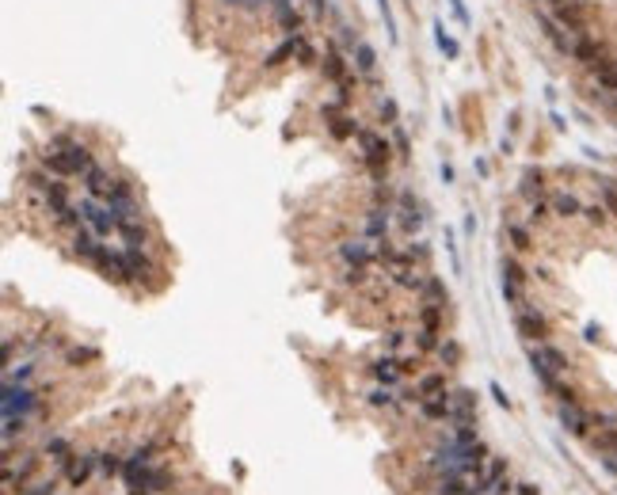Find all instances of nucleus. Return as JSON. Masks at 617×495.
Masks as SVG:
<instances>
[{"label": "nucleus", "mask_w": 617, "mask_h": 495, "mask_svg": "<svg viewBox=\"0 0 617 495\" xmlns=\"http://www.w3.org/2000/svg\"><path fill=\"white\" fill-rule=\"evenodd\" d=\"M38 164H42V168H46L50 175L76 179V175H84L88 168H92L95 157H92V149H88L84 141H76V137H69V134H58V137H50L46 149H42Z\"/></svg>", "instance_id": "f257e3e1"}, {"label": "nucleus", "mask_w": 617, "mask_h": 495, "mask_svg": "<svg viewBox=\"0 0 617 495\" xmlns=\"http://www.w3.org/2000/svg\"><path fill=\"white\" fill-rule=\"evenodd\" d=\"M76 210H81V217H84V225L92 229L95 236H111V233H118V214L111 210V202H103V198H81L76 202Z\"/></svg>", "instance_id": "f03ea898"}, {"label": "nucleus", "mask_w": 617, "mask_h": 495, "mask_svg": "<svg viewBox=\"0 0 617 495\" xmlns=\"http://www.w3.org/2000/svg\"><path fill=\"white\" fill-rule=\"evenodd\" d=\"M530 362H534V373L541 377V385L549 381V377H560V373H568V355L560 347H553L545 339V343H530Z\"/></svg>", "instance_id": "7ed1b4c3"}, {"label": "nucleus", "mask_w": 617, "mask_h": 495, "mask_svg": "<svg viewBox=\"0 0 617 495\" xmlns=\"http://www.w3.org/2000/svg\"><path fill=\"white\" fill-rule=\"evenodd\" d=\"M358 145H362V164L370 168L373 179H385V172H389V141H385L381 134H373V130H362L358 134Z\"/></svg>", "instance_id": "20e7f679"}, {"label": "nucleus", "mask_w": 617, "mask_h": 495, "mask_svg": "<svg viewBox=\"0 0 617 495\" xmlns=\"http://www.w3.org/2000/svg\"><path fill=\"white\" fill-rule=\"evenodd\" d=\"M514 328H519V335L526 339V343H545L549 339V321H545V313L534 309V305L514 309Z\"/></svg>", "instance_id": "39448f33"}, {"label": "nucleus", "mask_w": 617, "mask_h": 495, "mask_svg": "<svg viewBox=\"0 0 617 495\" xmlns=\"http://www.w3.org/2000/svg\"><path fill=\"white\" fill-rule=\"evenodd\" d=\"M95 472H99V454L84 449V454H73V457H69V465L61 469V476H65V484H69V488L81 491L84 484L95 476Z\"/></svg>", "instance_id": "423d86ee"}, {"label": "nucleus", "mask_w": 617, "mask_h": 495, "mask_svg": "<svg viewBox=\"0 0 617 495\" xmlns=\"http://www.w3.org/2000/svg\"><path fill=\"white\" fill-rule=\"evenodd\" d=\"M81 183H84V191L92 198H103V202H107V198L118 191V183H123V179H118L111 168H103V164H92V168L81 175Z\"/></svg>", "instance_id": "0eeeda50"}, {"label": "nucleus", "mask_w": 617, "mask_h": 495, "mask_svg": "<svg viewBox=\"0 0 617 495\" xmlns=\"http://www.w3.org/2000/svg\"><path fill=\"white\" fill-rule=\"evenodd\" d=\"M123 271H126V282L138 286V282H149V274H157V263L149 259L145 248H123Z\"/></svg>", "instance_id": "6e6552de"}, {"label": "nucleus", "mask_w": 617, "mask_h": 495, "mask_svg": "<svg viewBox=\"0 0 617 495\" xmlns=\"http://www.w3.org/2000/svg\"><path fill=\"white\" fill-rule=\"evenodd\" d=\"M556 412H560V423H564L568 434L591 438V431H594V412H587L579 400H576V404H560Z\"/></svg>", "instance_id": "1a4fd4ad"}, {"label": "nucleus", "mask_w": 617, "mask_h": 495, "mask_svg": "<svg viewBox=\"0 0 617 495\" xmlns=\"http://www.w3.org/2000/svg\"><path fill=\"white\" fill-rule=\"evenodd\" d=\"M38 461H42V454H27L24 461H4V488L8 491H16V488H27V480L35 476V469H38Z\"/></svg>", "instance_id": "9d476101"}, {"label": "nucleus", "mask_w": 617, "mask_h": 495, "mask_svg": "<svg viewBox=\"0 0 617 495\" xmlns=\"http://www.w3.org/2000/svg\"><path fill=\"white\" fill-rule=\"evenodd\" d=\"M339 107H343V103H339V99H336V103H324V123H328V130H332V137L347 141V137L362 134L355 118H351V115H343V111H339Z\"/></svg>", "instance_id": "9b49d317"}, {"label": "nucleus", "mask_w": 617, "mask_h": 495, "mask_svg": "<svg viewBox=\"0 0 617 495\" xmlns=\"http://www.w3.org/2000/svg\"><path fill=\"white\" fill-rule=\"evenodd\" d=\"M450 423H477V392L472 389L450 392Z\"/></svg>", "instance_id": "f8f14e48"}, {"label": "nucleus", "mask_w": 617, "mask_h": 495, "mask_svg": "<svg viewBox=\"0 0 617 495\" xmlns=\"http://www.w3.org/2000/svg\"><path fill=\"white\" fill-rule=\"evenodd\" d=\"M339 259L343 267H373V240H343Z\"/></svg>", "instance_id": "ddd939ff"}, {"label": "nucleus", "mask_w": 617, "mask_h": 495, "mask_svg": "<svg viewBox=\"0 0 617 495\" xmlns=\"http://www.w3.org/2000/svg\"><path fill=\"white\" fill-rule=\"evenodd\" d=\"M396 222H400V229L408 236H415L423 229V214H420V202L412 198V191L400 194V206H396Z\"/></svg>", "instance_id": "4468645a"}, {"label": "nucleus", "mask_w": 617, "mask_h": 495, "mask_svg": "<svg viewBox=\"0 0 617 495\" xmlns=\"http://www.w3.org/2000/svg\"><path fill=\"white\" fill-rule=\"evenodd\" d=\"M366 240H389V229H393V210L389 206H373L366 214Z\"/></svg>", "instance_id": "2eb2a0df"}, {"label": "nucleus", "mask_w": 617, "mask_h": 495, "mask_svg": "<svg viewBox=\"0 0 617 495\" xmlns=\"http://www.w3.org/2000/svg\"><path fill=\"white\" fill-rule=\"evenodd\" d=\"M549 206H553V217H560V222H571V217H583V202L571 191H556L549 194Z\"/></svg>", "instance_id": "dca6fc26"}, {"label": "nucleus", "mask_w": 617, "mask_h": 495, "mask_svg": "<svg viewBox=\"0 0 617 495\" xmlns=\"http://www.w3.org/2000/svg\"><path fill=\"white\" fill-rule=\"evenodd\" d=\"M118 236H123V248H149V225L145 217H138V222H123L118 225Z\"/></svg>", "instance_id": "f3484780"}, {"label": "nucleus", "mask_w": 617, "mask_h": 495, "mask_svg": "<svg viewBox=\"0 0 617 495\" xmlns=\"http://www.w3.org/2000/svg\"><path fill=\"white\" fill-rule=\"evenodd\" d=\"M370 373H373V377H378V385H389V389H393V385L404 377V370H400V358H396V355H381V358H378V362H373V366H370Z\"/></svg>", "instance_id": "a211bd4d"}, {"label": "nucleus", "mask_w": 617, "mask_h": 495, "mask_svg": "<svg viewBox=\"0 0 617 495\" xmlns=\"http://www.w3.org/2000/svg\"><path fill=\"white\" fill-rule=\"evenodd\" d=\"M415 408H420V415H423V420H431V423H450V392L427 396V400H420Z\"/></svg>", "instance_id": "6ab92c4d"}, {"label": "nucleus", "mask_w": 617, "mask_h": 495, "mask_svg": "<svg viewBox=\"0 0 617 495\" xmlns=\"http://www.w3.org/2000/svg\"><path fill=\"white\" fill-rule=\"evenodd\" d=\"M507 476H511V465H507V457H499V454H492L488 457V465H484V488H488V495L495 491V488H499V484L507 480Z\"/></svg>", "instance_id": "aec40b11"}, {"label": "nucleus", "mask_w": 617, "mask_h": 495, "mask_svg": "<svg viewBox=\"0 0 617 495\" xmlns=\"http://www.w3.org/2000/svg\"><path fill=\"white\" fill-rule=\"evenodd\" d=\"M76 454V449H73V442H69V438H61V434H53V438H46V446H42V457H50L53 461V465H69V457Z\"/></svg>", "instance_id": "412c9836"}, {"label": "nucleus", "mask_w": 617, "mask_h": 495, "mask_svg": "<svg viewBox=\"0 0 617 495\" xmlns=\"http://www.w3.org/2000/svg\"><path fill=\"white\" fill-rule=\"evenodd\" d=\"M442 392H450L446 373H420V377H415V396H420V400H427V396H442Z\"/></svg>", "instance_id": "4be33fe9"}, {"label": "nucleus", "mask_w": 617, "mask_h": 495, "mask_svg": "<svg viewBox=\"0 0 617 495\" xmlns=\"http://www.w3.org/2000/svg\"><path fill=\"white\" fill-rule=\"evenodd\" d=\"M172 484H175V476H172L168 465H149V472H145V495H160V491H168Z\"/></svg>", "instance_id": "5701e85b"}, {"label": "nucleus", "mask_w": 617, "mask_h": 495, "mask_svg": "<svg viewBox=\"0 0 617 495\" xmlns=\"http://www.w3.org/2000/svg\"><path fill=\"white\" fill-rule=\"evenodd\" d=\"M519 191H522L526 202H537V198H545V175H541V168H526Z\"/></svg>", "instance_id": "b1692460"}, {"label": "nucleus", "mask_w": 617, "mask_h": 495, "mask_svg": "<svg viewBox=\"0 0 617 495\" xmlns=\"http://www.w3.org/2000/svg\"><path fill=\"white\" fill-rule=\"evenodd\" d=\"M274 16H279L282 31H290V35H301V12L294 8V0H274Z\"/></svg>", "instance_id": "393cba45"}, {"label": "nucleus", "mask_w": 617, "mask_h": 495, "mask_svg": "<svg viewBox=\"0 0 617 495\" xmlns=\"http://www.w3.org/2000/svg\"><path fill=\"white\" fill-rule=\"evenodd\" d=\"M420 305H442V309H446V305H450L446 282L431 274V278H427V286H423V293H420Z\"/></svg>", "instance_id": "a878e982"}, {"label": "nucleus", "mask_w": 617, "mask_h": 495, "mask_svg": "<svg viewBox=\"0 0 617 495\" xmlns=\"http://www.w3.org/2000/svg\"><path fill=\"white\" fill-rule=\"evenodd\" d=\"M442 305H420V332H435L442 335Z\"/></svg>", "instance_id": "bb28decb"}, {"label": "nucleus", "mask_w": 617, "mask_h": 495, "mask_svg": "<svg viewBox=\"0 0 617 495\" xmlns=\"http://www.w3.org/2000/svg\"><path fill=\"white\" fill-rule=\"evenodd\" d=\"M469 491V480L457 476V472H450V476H438L435 480V495H465Z\"/></svg>", "instance_id": "cd10ccee"}, {"label": "nucleus", "mask_w": 617, "mask_h": 495, "mask_svg": "<svg viewBox=\"0 0 617 495\" xmlns=\"http://www.w3.org/2000/svg\"><path fill=\"white\" fill-rule=\"evenodd\" d=\"M355 69L366 73V76H373V69H378V53H373L370 42H358L355 46Z\"/></svg>", "instance_id": "c85d7f7f"}, {"label": "nucleus", "mask_w": 617, "mask_h": 495, "mask_svg": "<svg viewBox=\"0 0 617 495\" xmlns=\"http://www.w3.org/2000/svg\"><path fill=\"white\" fill-rule=\"evenodd\" d=\"M123 465H126V457L111 454V449H103V454H99V476H103V480L123 476Z\"/></svg>", "instance_id": "c756f323"}, {"label": "nucleus", "mask_w": 617, "mask_h": 495, "mask_svg": "<svg viewBox=\"0 0 617 495\" xmlns=\"http://www.w3.org/2000/svg\"><path fill=\"white\" fill-rule=\"evenodd\" d=\"M507 236H511L514 251H530V248H534V240H530V229H526V225H519V222H507Z\"/></svg>", "instance_id": "7c9ffc66"}, {"label": "nucleus", "mask_w": 617, "mask_h": 495, "mask_svg": "<svg viewBox=\"0 0 617 495\" xmlns=\"http://www.w3.org/2000/svg\"><path fill=\"white\" fill-rule=\"evenodd\" d=\"M366 400H370V408H396V404H400L389 385H378V389H370V392H366Z\"/></svg>", "instance_id": "2f4dec72"}, {"label": "nucleus", "mask_w": 617, "mask_h": 495, "mask_svg": "<svg viewBox=\"0 0 617 495\" xmlns=\"http://www.w3.org/2000/svg\"><path fill=\"white\" fill-rule=\"evenodd\" d=\"M450 438H454L457 446H477L480 442V431H477V423H454Z\"/></svg>", "instance_id": "473e14b6"}, {"label": "nucleus", "mask_w": 617, "mask_h": 495, "mask_svg": "<svg viewBox=\"0 0 617 495\" xmlns=\"http://www.w3.org/2000/svg\"><path fill=\"white\" fill-rule=\"evenodd\" d=\"M290 58H297V42H294V35L286 38L279 50H271V53H267V65H271V69H279V65H286Z\"/></svg>", "instance_id": "72a5a7b5"}, {"label": "nucleus", "mask_w": 617, "mask_h": 495, "mask_svg": "<svg viewBox=\"0 0 617 495\" xmlns=\"http://www.w3.org/2000/svg\"><path fill=\"white\" fill-rule=\"evenodd\" d=\"M503 278H511V282H519V286H526V278H530V274L522 271V263L514 259V256H503Z\"/></svg>", "instance_id": "f704fd0d"}, {"label": "nucleus", "mask_w": 617, "mask_h": 495, "mask_svg": "<svg viewBox=\"0 0 617 495\" xmlns=\"http://www.w3.org/2000/svg\"><path fill=\"white\" fill-rule=\"evenodd\" d=\"M435 42H438V50H442L446 58H457V53H461V46L446 35V27H442V24H435Z\"/></svg>", "instance_id": "c9c22d12"}, {"label": "nucleus", "mask_w": 617, "mask_h": 495, "mask_svg": "<svg viewBox=\"0 0 617 495\" xmlns=\"http://www.w3.org/2000/svg\"><path fill=\"white\" fill-rule=\"evenodd\" d=\"M69 366H84V362H99V350L95 347H73L69 355H65Z\"/></svg>", "instance_id": "e433bc0d"}, {"label": "nucleus", "mask_w": 617, "mask_h": 495, "mask_svg": "<svg viewBox=\"0 0 617 495\" xmlns=\"http://www.w3.org/2000/svg\"><path fill=\"white\" fill-rule=\"evenodd\" d=\"M297 42V58L294 61H301V65H316V50H313V42H308L305 35H294Z\"/></svg>", "instance_id": "4c0bfd02"}, {"label": "nucleus", "mask_w": 617, "mask_h": 495, "mask_svg": "<svg viewBox=\"0 0 617 495\" xmlns=\"http://www.w3.org/2000/svg\"><path fill=\"white\" fill-rule=\"evenodd\" d=\"M549 214H553V206H549V198H537V202H530V222L534 225H541V222H549Z\"/></svg>", "instance_id": "58836bf2"}, {"label": "nucleus", "mask_w": 617, "mask_h": 495, "mask_svg": "<svg viewBox=\"0 0 617 495\" xmlns=\"http://www.w3.org/2000/svg\"><path fill=\"white\" fill-rule=\"evenodd\" d=\"M404 343H408V332H404V328H393V332L385 335V355H396Z\"/></svg>", "instance_id": "ea45409f"}, {"label": "nucleus", "mask_w": 617, "mask_h": 495, "mask_svg": "<svg viewBox=\"0 0 617 495\" xmlns=\"http://www.w3.org/2000/svg\"><path fill=\"white\" fill-rule=\"evenodd\" d=\"M583 217H587V225L602 229V225H606V217H610V210H606V206H583Z\"/></svg>", "instance_id": "a19ab883"}, {"label": "nucleus", "mask_w": 617, "mask_h": 495, "mask_svg": "<svg viewBox=\"0 0 617 495\" xmlns=\"http://www.w3.org/2000/svg\"><path fill=\"white\" fill-rule=\"evenodd\" d=\"M438 355H442L446 366H457V362H461V347L454 343V339H446V343H438Z\"/></svg>", "instance_id": "79ce46f5"}, {"label": "nucleus", "mask_w": 617, "mask_h": 495, "mask_svg": "<svg viewBox=\"0 0 617 495\" xmlns=\"http://www.w3.org/2000/svg\"><path fill=\"white\" fill-rule=\"evenodd\" d=\"M602 206L617 217V183H613V179H606V183H602Z\"/></svg>", "instance_id": "37998d69"}, {"label": "nucleus", "mask_w": 617, "mask_h": 495, "mask_svg": "<svg viewBox=\"0 0 617 495\" xmlns=\"http://www.w3.org/2000/svg\"><path fill=\"white\" fill-rule=\"evenodd\" d=\"M24 495H58V476H50V480H38V484H31V488H24Z\"/></svg>", "instance_id": "c03bdc74"}, {"label": "nucleus", "mask_w": 617, "mask_h": 495, "mask_svg": "<svg viewBox=\"0 0 617 495\" xmlns=\"http://www.w3.org/2000/svg\"><path fill=\"white\" fill-rule=\"evenodd\" d=\"M378 111H381V118H385V126H396V118H400V107H396L393 99H381Z\"/></svg>", "instance_id": "a18cd8bd"}, {"label": "nucleus", "mask_w": 617, "mask_h": 495, "mask_svg": "<svg viewBox=\"0 0 617 495\" xmlns=\"http://www.w3.org/2000/svg\"><path fill=\"white\" fill-rule=\"evenodd\" d=\"M511 495H541V488L537 484H530V480H514V491Z\"/></svg>", "instance_id": "49530a36"}, {"label": "nucleus", "mask_w": 617, "mask_h": 495, "mask_svg": "<svg viewBox=\"0 0 617 495\" xmlns=\"http://www.w3.org/2000/svg\"><path fill=\"white\" fill-rule=\"evenodd\" d=\"M400 370H404V373H415V370H420V350H415V355H400Z\"/></svg>", "instance_id": "de8ad7c7"}, {"label": "nucleus", "mask_w": 617, "mask_h": 495, "mask_svg": "<svg viewBox=\"0 0 617 495\" xmlns=\"http://www.w3.org/2000/svg\"><path fill=\"white\" fill-rule=\"evenodd\" d=\"M225 4H233V8H244V12H256V8H263L267 0H225Z\"/></svg>", "instance_id": "09e8293b"}, {"label": "nucleus", "mask_w": 617, "mask_h": 495, "mask_svg": "<svg viewBox=\"0 0 617 495\" xmlns=\"http://www.w3.org/2000/svg\"><path fill=\"white\" fill-rule=\"evenodd\" d=\"M393 141H396V149H400V157H408V134L400 126H393Z\"/></svg>", "instance_id": "8fccbe9b"}, {"label": "nucleus", "mask_w": 617, "mask_h": 495, "mask_svg": "<svg viewBox=\"0 0 617 495\" xmlns=\"http://www.w3.org/2000/svg\"><path fill=\"white\" fill-rule=\"evenodd\" d=\"M450 8H454V16L461 19V24H465L469 27V12H465V4H461V0H450Z\"/></svg>", "instance_id": "3c124183"}, {"label": "nucleus", "mask_w": 617, "mask_h": 495, "mask_svg": "<svg viewBox=\"0 0 617 495\" xmlns=\"http://www.w3.org/2000/svg\"><path fill=\"white\" fill-rule=\"evenodd\" d=\"M492 396H495V400H499V408H511V400H507V392L499 389V385H495L492 381Z\"/></svg>", "instance_id": "603ef678"}, {"label": "nucleus", "mask_w": 617, "mask_h": 495, "mask_svg": "<svg viewBox=\"0 0 617 495\" xmlns=\"http://www.w3.org/2000/svg\"><path fill=\"white\" fill-rule=\"evenodd\" d=\"M541 4H545V12H560V8L571 4V0H541Z\"/></svg>", "instance_id": "864d4df0"}, {"label": "nucleus", "mask_w": 617, "mask_h": 495, "mask_svg": "<svg viewBox=\"0 0 617 495\" xmlns=\"http://www.w3.org/2000/svg\"><path fill=\"white\" fill-rule=\"evenodd\" d=\"M308 4H313V12H316V16H324V12H328V0H308Z\"/></svg>", "instance_id": "5fc2aeb1"}, {"label": "nucleus", "mask_w": 617, "mask_h": 495, "mask_svg": "<svg viewBox=\"0 0 617 495\" xmlns=\"http://www.w3.org/2000/svg\"><path fill=\"white\" fill-rule=\"evenodd\" d=\"M602 465L610 469V472H617V454H606V457H602Z\"/></svg>", "instance_id": "6e6d98bb"}]
</instances>
